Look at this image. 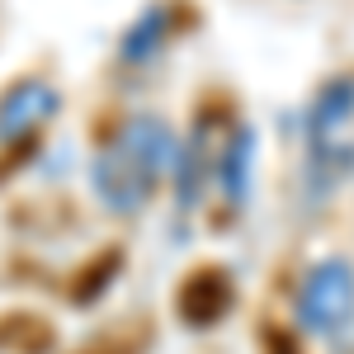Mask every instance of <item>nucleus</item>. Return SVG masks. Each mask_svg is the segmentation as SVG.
Listing matches in <instances>:
<instances>
[{"label": "nucleus", "instance_id": "39448f33", "mask_svg": "<svg viewBox=\"0 0 354 354\" xmlns=\"http://www.w3.org/2000/svg\"><path fill=\"white\" fill-rule=\"evenodd\" d=\"M208 180H218V147H213V123L203 113V118H194V128L175 147V208L180 213L198 208Z\"/></svg>", "mask_w": 354, "mask_h": 354}, {"label": "nucleus", "instance_id": "6e6552de", "mask_svg": "<svg viewBox=\"0 0 354 354\" xmlns=\"http://www.w3.org/2000/svg\"><path fill=\"white\" fill-rule=\"evenodd\" d=\"M165 38H170V15H165V5H147L133 24H128L123 43H118V57H123L128 66H142V62H151V57L161 53Z\"/></svg>", "mask_w": 354, "mask_h": 354}, {"label": "nucleus", "instance_id": "423d86ee", "mask_svg": "<svg viewBox=\"0 0 354 354\" xmlns=\"http://www.w3.org/2000/svg\"><path fill=\"white\" fill-rule=\"evenodd\" d=\"M250 175H255V128L236 123L218 147V189L227 194V203H245Z\"/></svg>", "mask_w": 354, "mask_h": 354}, {"label": "nucleus", "instance_id": "f257e3e1", "mask_svg": "<svg viewBox=\"0 0 354 354\" xmlns=\"http://www.w3.org/2000/svg\"><path fill=\"white\" fill-rule=\"evenodd\" d=\"M170 165H175V133H170V123L161 113H133L95 151L90 189H95V198L109 213L133 218V213H142L151 203V194L161 189V175Z\"/></svg>", "mask_w": 354, "mask_h": 354}, {"label": "nucleus", "instance_id": "20e7f679", "mask_svg": "<svg viewBox=\"0 0 354 354\" xmlns=\"http://www.w3.org/2000/svg\"><path fill=\"white\" fill-rule=\"evenodd\" d=\"M57 109H62V95H57L53 81H38V76L15 81L0 95V142L15 147V142L33 137L43 123L57 118Z\"/></svg>", "mask_w": 354, "mask_h": 354}, {"label": "nucleus", "instance_id": "f03ea898", "mask_svg": "<svg viewBox=\"0 0 354 354\" xmlns=\"http://www.w3.org/2000/svg\"><path fill=\"white\" fill-rule=\"evenodd\" d=\"M354 175V76H335L307 109V194L326 198Z\"/></svg>", "mask_w": 354, "mask_h": 354}, {"label": "nucleus", "instance_id": "0eeeda50", "mask_svg": "<svg viewBox=\"0 0 354 354\" xmlns=\"http://www.w3.org/2000/svg\"><path fill=\"white\" fill-rule=\"evenodd\" d=\"M227 307H232V288H227V274H218V270H198L189 283L180 288V302H175V312H180L189 326L218 322Z\"/></svg>", "mask_w": 354, "mask_h": 354}, {"label": "nucleus", "instance_id": "7ed1b4c3", "mask_svg": "<svg viewBox=\"0 0 354 354\" xmlns=\"http://www.w3.org/2000/svg\"><path fill=\"white\" fill-rule=\"evenodd\" d=\"M298 322L307 335L340 340L354 326V265L345 255H326L298 283Z\"/></svg>", "mask_w": 354, "mask_h": 354}]
</instances>
